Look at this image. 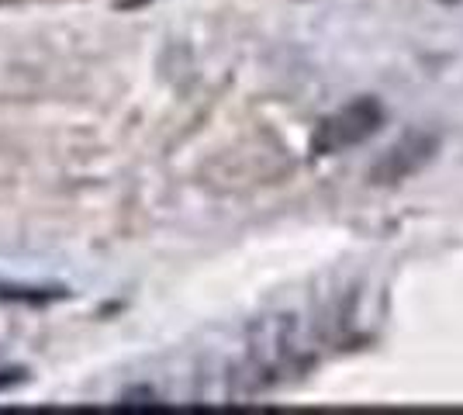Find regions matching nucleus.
<instances>
[{
  "label": "nucleus",
  "mask_w": 463,
  "mask_h": 415,
  "mask_svg": "<svg viewBox=\"0 0 463 415\" xmlns=\"http://www.w3.org/2000/svg\"><path fill=\"white\" fill-rule=\"evenodd\" d=\"M436 149H439V136L436 132H411L402 142H394L381 156V163L373 166V180L377 184H402L405 177L419 174L425 163L432 159Z\"/></svg>",
  "instance_id": "f03ea898"
},
{
  "label": "nucleus",
  "mask_w": 463,
  "mask_h": 415,
  "mask_svg": "<svg viewBox=\"0 0 463 415\" xmlns=\"http://www.w3.org/2000/svg\"><path fill=\"white\" fill-rule=\"evenodd\" d=\"M384 121V108L377 98H356L343 104L339 111H332L318 121L315 136H311V156H335L346 153L353 146H360L364 138H370Z\"/></svg>",
  "instance_id": "f257e3e1"
}]
</instances>
